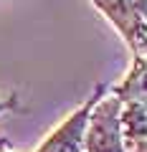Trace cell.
Here are the masks:
<instances>
[{
	"instance_id": "6da1fadb",
	"label": "cell",
	"mask_w": 147,
	"mask_h": 152,
	"mask_svg": "<svg viewBox=\"0 0 147 152\" xmlns=\"http://www.w3.org/2000/svg\"><path fill=\"white\" fill-rule=\"evenodd\" d=\"M119 109H122V104L112 91H107L94 104L89 122H86L84 152H124Z\"/></svg>"
},
{
	"instance_id": "7a4b0ae2",
	"label": "cell",
	"mask_w": 147,
	"mask_h": 152,
	"mask_svg": "<svg viewBox=\"0 0 147 152\" xmlns=\"http://www.w3.org/2000/svg\"><path fill=\"white\" fill-rule=\"evenodd\" d=\"M104 94H107V84H97L94 91L86 96V102L79 109H74V112L38 145L36 152H84V134H86L89 114H91L94 104H97Z\"/></svg>"
},
{
	"instance_id": "3957f363",
	"label": "cell",
	"mask_w": 147,
	"mask_h": 152,
	"mask_svg": "<svg viewBox=\"0 0 147 152\" xmlns=\"http://www.w3.org/2000/svg\"><path fill=\"white\" fill-rule=\"evenodd\" d=\"M89 3L112 23V28L122 36L132 53L147 58V23L142 20L132 0H89Z\"/></svg>"
},
{
	"instance_id": "277c9868",
	"label": "cell",
	"mask_w": 147,
	"mask_h": 152,
	"mask_svg": "<svg viewBox=\"0 0 147 152\" xmlns=\"http://www.w3.org/2000/svg\"><path fill=\"white\" fill-rule=\"evenodd\" d=\"M112 94L122 104H132V107H140L142 112H147V58L145 56H135L127 76L112 89Z\"/></svg>"
},
{
	"instance_id": "5b68a950",
	"label": "cell",
	"mask_w": 147,
	"mask_h": 152,
	"mask_svg": "<svg viewBox=\"0 0 147 152\" xmlns=\"http://www.w3.org/2000/svg\"><path fill=\"white\" fill-rule=\"evenodd\" d=\"M15 107H18V94L15 91H0V114L10 112Z\"/></svg>"
},
{
	"instance_id": "8992f818",
	"label": "cell",
	"mask_w": 147,
	"mask_h": 152,
	"mask_svg": "<svg viewBox=\"0 0 147 152\" xmlns=\"http://www.w3.org/2000/svg\"><path fill=\"white\" fill-rule=\"evenodd\" d=\"M135 3V8H137V13L142 15V20L147 23V0H132Z\"/></svg>"
},
{
	"instance_id": "52a82bcc",
	"label": "cell",
	"mask_w": 147,
	"mask_h": 152,
	"mask_svg": "<svg viewBox=\"0 0 147 152\" xmlns=\"http://www.w3.org/2000/svg\"><path fill=\"white\" fill-rule=\"evenodd\" d=\"M0 152H13V147H10V140H8L3 132H0Z\"/></svg>"
},
{
	"instance_id": "ba28073f",
	"label": "cell",
	"mask_w": 147,
	"mask_h": 152,
	"mask_svg": "<svg viewBox=\"0 0 147 152\" xmlns=\"http://www.w3.org/2000/svg\"><path fill=\"white\" fill-rule=\"evenodd\" d=\"M124 152H147V140L145 142H137V145H129Z\"/></svg>"
}]
</instances>
